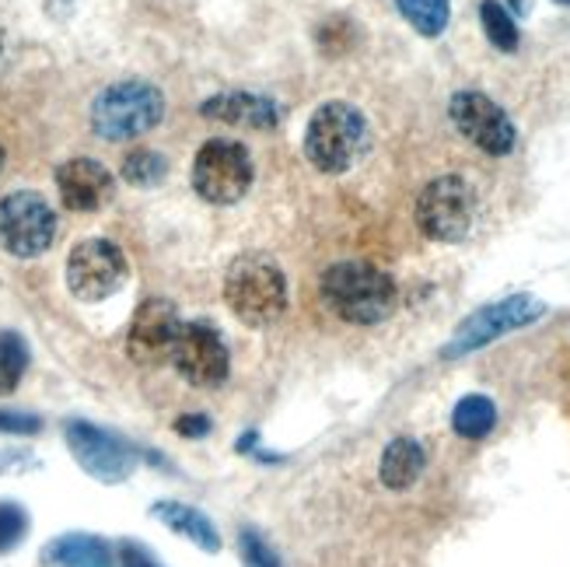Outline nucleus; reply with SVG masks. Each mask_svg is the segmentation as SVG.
<instances>
[{"instance_id": "obj_10", "label": "nucleus", "mask_w": 570, "mask_h": 567, "mask_svg": "<svg viewBox=\"0 0 570 567\" xmlns=\"http://www.w3.org/2000/svg\"><path fill=\"white\" fill-rule=\"evenodd\" d=\"M542 312H547V305L535 302L532 294H511V299H504L498 305H487L476 315H469L465 323L459 326V333L452 336V343L441 354L444 358L473 354V351L487 348V343L501 340L504 333H514V330L535 323V319H542Z\"/></svg>"}, {"instance_id": "obj_4", "label": "nucleus", "mask_w": 570, "mask_h": 567, "mask_svg": "<svg viewBox=\"0 0 570 567\" xmlns=\"http://www.w3.org/2000/svg\"><path fill=\"white\" fill-rule=\"evenodd\" d=\"M165 116V95L151 81H116L91 102V130L102 140H130L155 130Z\"/></svg>"}, {"instance_id": "obj_14", "label": "nucleus", "mask_w": 570, "mask_h": 567, "mask_svg": "<svg viewBox=\"0 0 570 567\" xmlns=\"http://www.w3.org/2000/svg\"><path fill=\"white\" fill-rule=\"evenodd\" d=\"M57 189L67 211L91 214V211H102L116 196V179L102 162L73 158L57 168Z\"/></svg>"}, {"instance_id": "obj_7", "label": "nucleus", "mask_w": 570, "mask_h": 567, "mask_svg": "<svg viewBox=\"0 0 570 567\" xmlns=\"http://www.w3.org/2000/svg\"><path fill=\"white\" fill-rule=\"evenodd\" d=\"M57 238V214L39 193L18 189L0 201V250L18 260L42 256Z\"/></svg>"}, {"instance_id": "obj_8", "label": "nucleus", "mask_w": 570, "mask_h": 567, "mask_svg": "<svg viewBox=\"0 0 570 567\" xmlns=\"http://www.w3.org/2000/svg\"><path fill=\"white\" fill-rule=\"evenodd\" d=\"M127 281V256L109 238H85L67 256V287L78 302H106Z\"/></svg>"}, {"instance_id": "obj_13", "label": "nucleus", "mask_w": 570, "mask_h": 567, "mask_svg": "<svg viewBox=\"0 0 570 567\" xmlns=\"http://www.w3.org/2000/svg\"><path fill=\"white\" fill-rule=\"evenodd\" d=\"M179 330H183V319L176 305L165 299H147L134 312V323L127 333V354L144 368H158L171 361Z\"/></svg>"}, {"instance_id": "obj_18", "label": "nucleus", "mask_w": 570, "mask_h": 567, "mask_svg": "<svg viewBox=\"0 0 570 567\" xmlns=\"http://www.w3.org/2000/svg\"><path fill=\"white\" fill-rule=\"evenodd\" d=\"M424 466H428V456H424V446H420V441L392 438L382 452V462H379V480L389 490H406L420 480Z\"/></svg>"}, {"instance_id": "obj_5", "label": "nucleus", "mask_w": 570, "mask_h": 567, "mask_svg": "<svg viewBox=\"0 0 570 567\" xmlns=\"http://www.w3.org/2000/svg\"><path fill=\"white\" fill-rule=\"evenodd\" d=\"M253 179H256L253 155L245 151L238 140L214 137L196 151L193 189L200 193L207 204H217V207L238 204L242 196L253 189Z\"/></svg>"}, {"instance_id": "obj_28", "label": "nucleus", "mask_w": 570, "mask_h": 567, "mask_svg": "<svg viewBox=\"0 0 570 567\" xmlns=\"http://www.w3.org/2000/svg\"><path fill=\"white\" fill-rule=\"evenodd\" d=\"M176 434L183 438H207L210 434V417L204 413H186L176 421Z\"/></svg>"}, {"instance_id": "obj_19", "label": "nucleus", "mask_w": 570, "mask_h": 567, "mask_svg": "<svg viewBox=\"0 0 570 567\" xmlns=\"http://www.w3.org/2000/svg\"><path fill=\"white\" fill-rule=\"evenodd\" d=\"M452 428H455V434H462L469 441L487 438L493 428H498V407H493L490 397H480V392L462 397L452 410Z\"/></svg>"}, {"instance_id": "obj_29", "label": "nucleus", "mask_w": 570, "mask_h": 567, "mask_svg": "<svg viewBox=\"0 0 570 567\" xmlns=\"http://www.w3.org/2000/svg\"><path fill=\"white\" fill-rule=\"evenodd\" d=\"M119 567H158V564H155V557L147 554L144 547H137V544H122V547H119Z\"/></svg>"}, {"instance_id": "obj_23", "label": "nucleus", "mask_w": 570, "mask_h": 567, "mask_svg": "<svg viewBox=\"0 0 570 567\" xmlns=\"http://www.w3.org/2000/svg\"><path fill=\"white\" fill-rule=\"evenodd\" d=\"M480 21H483V32H487V39L498 46V49H504V53H514L518 49V25H514V18L504 11V4H498V0H483L480 4Z\"/></svg>"}, {"instance_id": "obj_22", "label": "nucleus", "mask_w": 570, "mask_h": 567, "mask_svg": "<svg viewBox=\"0 0 570 567\" xmlns=\"http://www.w3.org/2000/svg\"><path fill=\"white\" fill-rule=\"evenodd\" d=\"M165 176H168V158L158 151L140 147V151H130L127 158H122V179H127L130 186L151 189V186H161Z\"/></svg>"}, {"instance_id": "obj_32", "label": "nucleus", "mask_w": 570, "mask_h": 567, "mask_svg": "<svg viewBox=\"0 0 570 567\" xmlns=\"http://www.w3.org/2000/svg\"><path fill=\"white\" fill-rule=\"evenodd\" d=\"M557 4H567V8H570V0H557Z\"/></svg>"}, {"instance_id": "obj_1", "label": "nucleus", "mask_w": 570, "mask_h": 567, "mask_svg": "<svg viewBox=\"0 0 570 567\" xmlns=\"http://www.w3.org/2000/svg\"><path fill=\"white\" fill-rule=\"evenodd\" d=\"M322 299H326V305L343 323L375 326L395 312L400 291H395V281L385 270L351 260V263H336L322 274Z\"/></svg>"}, {"instance_id": "obj_12", "label": "nucleus", "mask_w": 570, "mask_h": 567, "mask_svg": "<svg viewBox=\"0 0 570 567\" xmlns=\"http://www.w3.org/2000/svg\"><path fill=\"white\" fill-rule=\"evenodd\" d=\"M171 364L179 368V375L189 385L217 389L228 379L232 358H228L225 340L217 336L210 323H183L176 351H171Z\"/></svg>"}, {"instance_id": "obj_2", "label": "nucleus", "mask_w": 570, "mask_h": 567, "mask_svg": "<svg viewBox=\"0 0 570 567\" xmlns=\"http://www.w3.org/2000/svg\"><path fill=\"white\" fill-rule=\"evenodd\" d=\"M225 302L245 326L263 330L287 309V277L274 256L245 253L225 274Z\"/></svg>"}, {"instance_id": "obj_11", "label": "nucleus", "mask_w": 570, "mask_h": 567, "mask_svg": "<svg viewBox=\"0 0 570 567\" xmlns=\"http://www.w3.org/2000/svg\"><path fill=\"white\" fill-rule=\"evenodd\" d=\"M449 116L455 123V130L469 144H476L480 151L498 155V158L514 151V144H518L514 123L490 95H483V91H455L452 102H449Z\"/></svg>"}, {"instance_id": "obj_31", "label": "nucleus", "mask_w": 570, "mask_h": 567, "mask_svg": "<svg viewBox=\"0 0 570 567\" xmlns=\"http://www.w3.org/2000/svg\"><path fill=\"white\" fill-rule=\"evenodd\" d=\"M0 168H4V151H0Z\"/></svg>"}, {"instance_id": "obj_15", "label": "nucleus", "mask_w": 570, "mask_h": 567, "mask_svg": "<svg viewBox=\"0 0 570 567\" xmlns=\"http://www.w3.org/2000/svg\"><path fill=\"white\" fill-rule=\"evenodd\" d=\"M207 119L232 123V127H253V130H269L277 127L281 106L274 98L256 95V91H220L200 106Z\"/></svg>"}, {"instance_id": "obj_20", "label": "nucleus", "mask_w": 570, "mask_h": 567, "mask_svg": "<svg viewBox=\"0 0 570 567\" xmlns=\"http://www.w3.org/2000/svg\"><path fill=\"white\" fill-rule=\"evenodd\" d=\"M395 8H400V14L428 39H438L449 29V18H452V0H395Z\"/></svg>"}, {"instance_id": "obj_26", "label": "nucleus", "mask_w": 570, "mask_h": 567, "mask_svg": "<svg viewBox=\"0 0 570 567\" xmlns=\"http://www.w3.org/2000/svg\"><path fill=\"white\" fill-rule=\"evenodd\" d=\"M42 431V417L29 413V410H8L0 407V434H39Z\"/></svg>"}, {"instance_id": "obj_27", "label": "nucleus", "mask_w": 570, "mask_h": 567, "mask_svg": "<svg viewBox=\"0 0 570 567\" xmlns=\"http://www.w3.org/2000/svg\"><path fill=\"white\" fill-rule=\"evenodd\" d=\"M39 470V459L24 449H4L0 452V473H32Z\"/></svg>"}, {"instance_id": "obj_24", "label": "nucleus", "mask_w": 570, "mask_h": 567, "mask_svg": "<svg viewBox=\"0 0 570 567\" xmlns=\"http://www.w3.org/2000/svg\"><path fill=\"white\" fill-rule=\"evenodd\" d=\"M29 536V511L18 501H0V554H11Z\"/></svg>"}, {"instance_id": "obj_3", "label": "nucleus", "mask_w": 570, "mask_h": 567, "mask_svg": "<svg viewBox=\"0 0 570 567\" xmlns=\"http://www.w3.org/2000/svg\"><path fill=\"white\" fill-rule=\"evenodd\" d=\"M367 147H371L367 119L351 102H326L308 119L305 155L318 172H326V176L351 172L367 155Z\"/></svg>"}, {"instance_id": "obj_9", "label": "nucleus", "mask_w": 570, "mask_h": 567, "mask_svg": "<svg viewBox=\"0 0 570 567\" xmlns=\"http://www.w3.org/2000/svg\"><path fill=\"white\" fill-rule=\"evenodd\" d=\"M63 438L73 462L98 483H122L137 470V452L130 449V441H122L106 428L88 421H67Z\"/></svg>"}, {"instance_id": "obj_21", "label": "nucleus", "mask_w": 570, "mask_h": 567, "mask_svg": "<svg viewBox=\"0 0 570 567\" xmlns=\"http://www.w3.org/2000/svg\"><path fill=\"white\" fill-rule=\"evenodd\" d=\"M29 343H24L21 333L14 330H4L0 333V397H8V392L18 389V382L29 372Z\"/></svg>"}, {"instance_id": "obj_30", "label": "nucleus", "mask_w": 570, "mask_h": 567, "mask_svg": "<svg viewBox=\"0 0 570 567\" xmlns=\"http://www.w3.org/2000/svg\"><path fill=\"white\" fill-rule=\"evenodd\" d=\"M508 4L514 8V14H529V4H532V0H508Z\"/></svg>"}, {"instance_id": "obj_25", "label": "nucleus", "mask_w": 570, "mask_h": 567, "mask_svg": "<svg viewBox=\"0 0 570 567\" xmlns=\"http://www.w3.org/2000/svg\"><path fill=\"white\" fill-rule=\"evenodd\" d=\"M238 550H242V564L245 567H284L277 550L269 547L256 529H242L238 532Z\"/></svg>"}, {"instance_id": "obj_6", "label": "nucleus", "mask_w": 570, "mask_h": 567, "mask_svg": "<svg viewBox=\"0 0 570 567\" xmlns=\"http://www.w3.org/2000/svg\"><path fill=\"white\" fill-rule=\"evenodd\" d=\"M480 196L462 176H441L416 196V225L431 242H462L476 225Z\"/></svg>"}, {"instance_id": "obj_16", "label": "nucleus", "mask_w": 570, "mask_h": 567, "mask_svg": "<svg viewBox=\"0 0 570 567\" xmlns=\"http://www.w3.org/2000/svg\"><path fill=\"white\" fill-rule=\"evenodd\" d=\"M155 519L171 529L176 536L189 539V544H196L204 554H217L220 550V536H217V526L207 519V515L200 508H193V505H183V501H158L151 508Z\"/></svg>"}, {"instance_id": "obj_17", "label": "nucleus", "mask_w": 570, "mask_h": 567, "mask_svg": "<svg viewBox=\"0 0 570 567\" xmlns=\"http://www.w3.org/2000/svg\"><path fill=\"white\" fill-rule=\"evenodd\" d=\"M42 560L53 567H112V550L102 536L67 532L42 550Z\"/></svg>"}]
</instances>
